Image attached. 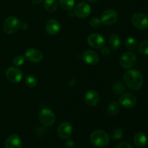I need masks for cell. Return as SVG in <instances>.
Returning <instances> with one entry per match:
<instances>
[{"label": "cell", "instance_id": "6da1fadb", "mask_svg": "<svg viewBox=\"0 0 148 148\" xmlns=\"http://www.w3.org/2000/svg\"><path fill=\"white\" fill-rule=\"evenodd\" d=\"M125 85L133 90H139L143 85L144 79L141 72L136 69H130L124 75Z\"/></svg>", "mask_w": 148, "mask_h": 148}, {"label": "cell", "instance_id": "7a4b0ae2", "mask_svg": "<svg viewBox=\"0 0 148 148\" xmlns=\"http://www.w3.org/2000/svg\"><path fill=\"white\" fill-rule=\"evenodd\" d=\"M90 141L95 147H104L109 143V136L105 131L95 130L90 134Z\"/></svg>", "mask_w": 148, "mask_h": 148}, {"label": "cell", "instance_id": "3957f363", "mask_svg": "<svg viewBox=\"0 0 148 148\" xmlns=\"http://www.w3.org/2000/svg\"><path fill=\"white\" fill-rule=\"evenodd\" d=\"M20 26V22L19 19L14 16H10L4 20L3 29L7 34H13L18 30Z\"/></svg>", "mask_w": 148, "mask_h": 148}, {"label": "cell", "instance_id": "277c9868", "mask_svg": "<svg viewBox=\"0 0 148 148\" xmlns=\"http://www.w3.org/2000/svg\"><path fill=\"white\" fill-rule=\"evenodd\" d=\"M132 23L136 28L146 30L148 27V16L142 12L134 13L132 17Z\"/></svg>", "mask_w": 148, "mask_h": 148}, {"label": "cell", "instance_id": "5b68a950", "mask_svg": "<svg viewBox=\"0 0 148 148\" xmlns=\"http://www.w3.org/2000/svg\"><path fill=\"white\" fill-rule=\"evenodd\" d=\"M38 116L40 122L46 127L52 126L56 120V116L53 112L49 108H43L39 113Z\"/></svg>", "mask_w": 148, "mask_h": 148}, {"label": "cell", "instance_id": "8992f818", "mask_svg": "<svg viewBox=\"0 0 148 148\" xmlns=\"http://www.w3.org/2000/svg\"><path fill=\"white\" fill-rule=\"evenodd\" d=\"M137 56L132 51H127L122 54L120 59V65L124 69H130L135 65Z\"/></svg>", "mask_w": 148, "mask_h": 148}, {"label": "cell", "instance_id": "52a82bcc", "mask_svg": "<svg viewBox=\"0 0 148 148\" xmlns=\"http://www.w3.org/2000/svg\"><path fill=\"white\" fill-rule=\"evenodd\" d=\"M75 14L78 18H86L91 12V7L88 3L80 2L75 6Z\"/></svg>", "mask_w": 148, "mask_h": 148}, {"label": "cell", "instance_id": "ba28073f", "mask_svg": "<svg viewBox=\"0 0 148 148\" xmlns=\"http://www.w3.org/2000/svg\"><path fill=\"white\" fill-rule=\"evenodd\" d=\"M5 75L7 79L12 83L20 82L23 77V72L18 68L13 67V66L9 67L6 70Z\"/></svg>", "mask_w": 148, "mask_h": 148}, {"label": "cell", "instance_id": "9c48e42d", "mask_svg": "<svg viewBox=\"0 0 148 148\" xmlns=\"http://www.w3.org/2000/svg\"><path fill=\"white\" fill-rule=\"evenodd\" d=\"M119 103L126 108H132L137 104V98L132 93L122 94L119 99Z\"/></svg>", "mask_w": 148, "mask_h": 148}, {"label": "cell", "instance_id": "30bf717a", "mask_svg": "<svg viewBox=\"0 0 148 148\" xmlns=\"http://www.w3.org/2000/svg\"><path fill=\"white\" fill-rule=\"evenodd\" d=\"M88 43L93 49H101L105 44V39L98 33H92L88 38Z\"/></svg>", "mask_w": 148, "mask_h": 148}, {"label": "cell", "instance_id": "8fae6325", "mask_svg": "<svg viewBox=\"0 0 148 148\" xmlns=\"http://www.w3.org/2000/svg\"><path fill=\"white\" fill-rule=\"evenodd\" d=\"M118 19V14L114 10H107L103 12L101 21L103 24L111 25L114 24Z\"/></svg>", "mask_w": 148, "mask_h": 148}, {"label": "cell", "instance_id": "7c38bea8", "mask_svg": "<svg viewBox=\"0 0 148 148\" xmlns=\"http://www.w3.org/2000/svg\"><path fill=\"white\" fill-rule=\"evenodd\" d=\"M25 58L28 61L34 63L41 62L43 59V53L38 49L34 48H30L27 49L25 53Z\"/></svg>", "mask_w": 148, "mask_h": 148}, {"label": "cell", "instance_id": "4fadbf2b", "mask_svg": "<svg viewBox=\"0 0 148 148\" xmlns=\"http://www.w3.org/2000/svg\"><path fill=\"white\" fill-rule=\"evenodd\" d=\"M85 101L88 106L95 107L99 103L100 97L98 92L94 90H90L85 95Z\"/></svg>", "mask_w": 148, "mask_h": 148}, {"label": "cell", "instance_id": "5bb4252c", "mask_svg": "<svg viewBox=\"0 0 148 148\" xmlns=\"http://www.w3.org/2000/svg\"><path fill=\"white\" fill-rule=\"evenodd\" d=\"M72 130L73 129H72V124L67 121H64L59 125L58 133L61 138L65 140V139H68L72 135Z\"/></svg>", "mask_w": 148, "mask_h": 148}, {"label": "cell", "instance_id": "9a60e30c", "mask_svg": "<svg viewBox=\"0 0 148 148\" xmlns=\"http://www.w3.org/2000/svg\"><path fill=\"white\" fill-rule=\"evenodd\" d=\"M82 57L84 61L90 65H95L99 62V56L98 53L90 49L85 50L83 52Z\"/></svg>", "mask_w": 148, "mask_h": 148}, {"label": "cell", "instance_id": "2e32d148", "mask_svg": "<svg viewBox=\"0 0 148 148\" xmlns=\"http://www.w3.org/2000/svg\"><path fill=\"white\" fill-rule=\"evenodd\" d=\"M5 148H21L22 140L17 134H12L9 136L4 143Z\"/></svg>", "mask_w": 148, "mask_h": 148}, {"label": "cell", "instance_id": "e0dca14e", "mask_svg": "<svg viewBox=\"0 0 148 148\" xmlns=\"http://www.w3.org/2000/svg\"><path fill=\"white\" fill-rule=\"evenodd\" d=\"M61 25L59 22L56 20H50L46 23V30L48 34L51 36H55L60 31Z\"/></svg>", "mask_w": 148, "mask_h": 148}, {"label": "cell", "instance_id": "ac0fdd59", "mask_svg": "<svg viewBox=\"0 0 148 148\" xmlns=\"http://www.w3.org/2000/svg\"><path fill=\"white\" fill-rule=\"evenodd\" d=\"M147 137L145 133L138 132L134 136V143L137 146L143 147L147 144Z\"/></svg>", "mask_w": 148, "mask_h": 148}, {"label": "cell", "instance_id": "d6986e66", "mask_svg": "<svg viewBox=\"0 0 148 148\" xmlns=\"http://www.w3.org/2000/svg\"><path fill=\"white\" fill-rule=\"evenodd\" d=\"M121 38L116 34H112L108 39V45L113 50H118L121 47Z\"/></svg>", "mask_w": 148, "mask_h": 148}, {"label": "cell", "instance_id": "ffe728a7", "mask_svg": "<svg viewBox=\"0 0 148 148\" xmlns=\"http://www.w3.org/2000/svg\"><path fill=\"white\" fill-rule=\"evenodd\" d=\"M119 104L116 102V101H112L110 103L109 105L108 106L107 108V112L111 116H116L119 112Z\"/></svg>", "mask_w": 148, "mask_h": 148}, {"label": "cell", "instance_id": "44dd1931", "mask_svg": "<svg viewBox=\"0 0 148 148\" xmlns=\"http://www.w3.org/2000/svg\"><path fill=\"white\" fill-rule=\"evenodd\" d=\"M44 8L49 12H53L58 8V2L56 0H45L43 3Z\"/></svg>", "mask_w": 148, "mask_h": 148}, {"label": "cell", "instance_id": "7402d4cb", "mask_svg": "<svg viewBox=\"0 0 148 148\" xmlns=\"http://www.w3.org/2000/svg\"><path fill=\"white\" fill-rule=\"evenodd\" d=\"M59 4L63 10H70L75 6V0H59Z\"/></svg>", "mask_w": 148, "mask_h": 148}, {"label": "cell", "instance_id": "603a6c76", "mask_svg": "<svg viewBox=\"0 0 148 148\" xmlns=\"http://www.w3.org/2000/svg\"><path fill=\"white\" fill-rule=\"evenodd\" d=\"M124 90H125V87L121 81H118L113 85V92L115 95H120Z\"/></svg>", "mask_w": 148, "mask_h": 148}, {"label": "cell", "instance_id": "cb8c5ba5", "mask_svg": "<svg viewBox=\"0 0 148 148\" xmlns=\"http://www.w3.org/2000/svg\"><path fill=\"white\" fill-rule=\"evenodd\" d=\"M125 46L129 51H134L137 49V40L132 37L128 38L125 41Z\"/></svg>", "mask_w": 148, "mask_h": 148}, {"label": "cell", "instance_id": "d4e9b609", "mask_svg": "<svg viewBox=\"0 0 148 148\" xmlns=\"http://www.w3.org/2000/svg\"><path fill=\"white\" fill-rule=\"evenodd\" d=\"M138 51L141 54L148 56V40H143L139 44Z\"/></svg>", "mask_w": 148, "mask_h": 148}, {"label": "cell", "instance_id": "484cf974", "mask_svg": "<svg viewBox=\"0 0 148 148\" xmlns=\"http://www.w3.org/2000/svg\"><path fill=\"white\" fill-rule=\"evenodd\" d=\"M25 84L29 88H35L38 84V79L33 75H28L25 78Z\"/></svg>", "mask_w": 148, "mask_h": 148}, {"label": "cell", "instance_id": "4316f807", "mask_svg": "<svg viewBox=\"0 0 148 148\" xmlns=\"http://www.w3.org/2000/svg\"><path fill=\"white\" fill-rule=\"evenodd\" d=\"M123 137V131L121 129L116 128L112 130L111 132V137L113 140H119L122 138Z\"/></svg>", "mask_w": 148, "mask_h": 148}, {"label": "cell", "instance_id": "83f0119b", "mask_svg": "<svg viewBox=\"0 0 148 148\" xmlns=\"http://www.w3.org/2000/svg\"><path fill=\"white\" fill-rule=\"evenodd\" d=\"M25 60V56L20 55V56H17L16 57H14V59H13V64H14V66H20L24 64Z\"/></svg>", "mask_w": 148, "mask_h": 148}, {"label": "cell", "instance_id": "f1b7e54d", "mask_svg": "<svg viewBox=\"0 0 148 148\" xmlns=\"http://www.w3.org/2000/svg\"><path fill=\"white\" fill-rule=\"evenodd\" d=\"M101 24V19L98 18V17H92L90 21V25L93 28H97V27H100Z\"/></svg>", "mask_w": 148, "mask_h": 148}, {"label": "cell", "instance_id": "f546056e", "mask_svg": "<svg viewBox=\"0 0 148 148\" xmlns=\"http://www.w3.org/2000/svg\"><path fill=\"white\" fill-rule=\"evenodd\" d=\"M116 148H133V147L130 143H126V142H123V143H119V144L116 147Z\"/></svg>", "mask_w": 148, "mask_h": 148}, {"label": "cell", "instance_id": "4dcf8cb0", "mask_svg": "<svg viewBox=\"0 0 148 148\" xmlns=\"http://www.w3.org/2000/svg\"><path fill=\"white\" fill-rule=\"evenodd\" d=\"M110 53H111V51H110V49H108V47L103 46L101 48V53H102L104 56H109Z\"/></svg>", "mask_w": 148, "mask_h": 148}, {"label": "cell", "instance_id": "1f68e13d", "mask_svg": "<svg viewBox=\"0 0 148 148\" xmlns=\"http://www.w3.org/2000/svg\"><path fill=\"white\" fill-rule=\"evenodd\" d=\"M66 148H75V143L72 140H67L65 143Z\"/></svg>", "mask_w": 148, "mask_h": 148}, {"label": "cell", "instance_id": "d6a6232c", "mask_svg": "<svg viewBox=\"0 0 148 148\" xmlns=\"http://www.w3.org/2000/svg\"><path fill=\"white\" fill-rule=\"evenodd\" d=\"M43 0H31V1L34 4H39L43 2Z\"/></svg>", "mask_w": 148, "mask_h": 148}, {"label": "cell", "instance_id": "836d02e7", "mask_svg": "<svg viewBox=\"0 0 148 148\" xmlns=\"http://www.w3.org/2000/svg\"><path fill=\"white\" fill-rule=\"evenodd\" d=\"M88 1H89L90 3H96V2H98L99 0H88Z\"/></svg>", "mask_w": 148, "mask_h": 148}]
</instances>
